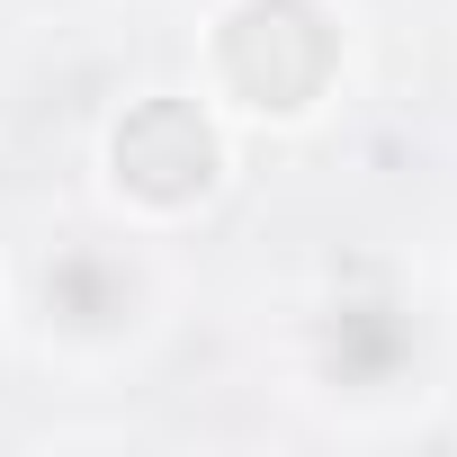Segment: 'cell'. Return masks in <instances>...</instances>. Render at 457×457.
I'll use <instances>...</instances> for the list:
<instances>
[{
	"mask_svg": "<svg viewBox=\"0 0 457 457\" xmlns=\"http://www.w3.org/2000/svg\"><path fill=\"white\" fill-rule=\"evenodd\" d=\"M206 63L243 117H305L341 72V28L323 0H234L215 19Z\"/></svg>",
	"mask_w": 457,
	"mask_h": 457,
	"instance_id": "6da1fadb",
	"label": "cell"
},
{
	"mask_svg": "<svg viewBox=\"0 0 457 457\" xmlns=\"http://www.w3.org/2000/svg\"><path fill=\"white\" fill-rule=\"evenodd\" d=\"M108 179H117V197H135L153 215L197 206L224 179V135H215L206 99H135L108 126Z\"/></svg>",
	"mask_w": 457,
	"mask_h": 457,
	"instance_id": "7a4b0ae2",
	"label": "cell"
},
{
	"mask_svg": "<svg viewBox=\"0 0 457 457\" xmlns=\"http://www.w3.org/2000/svg\"><path fill=\"white\" fill-rule=\"evenodd\" d=\"M46 296H54L63 323H117L126 314V270H108L99 252H63L54 278H46Z\"/></svg>",
	"mask_w": 457,
	"mask_h": 457,
	"instance_id": "3957f363",
	"label": "cell"
}]
</instances>
